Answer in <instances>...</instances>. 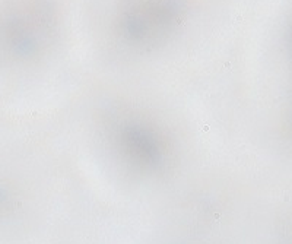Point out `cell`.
I'll list each match as a JSON object with an SVG mask.
<instances>
[{"mask_svg":"<svg viewBox=\"0 0 292 244\" xmlns=\"http://www.w3.org/2000/svg\"><path fill=\"white\" fill-rule=\"evenodd\" d=\"M189 13V0H118L113 32L126 50L146 54L170 44Z\"/></svg>","mask_w":292,"mask_h":244,"instance_id":"1","label":"cell"},{"mask_svg":"<svg viewBox=\"0 0 292 244\" xmlns=\"http://www.w3.org/2000/svg\"><path fill=\"white\" fill-rule=\"evenodd\" d=\"M104 130L117 162L136 171L158 173L174 162V141L168 130L151 116L118 110L107 117Z\"/></svg>","mask_w":292,"mask_h":244,"instance_id":"2","label":"cell"},{"mask_svg":"<svg viewBox=\"0 0 292 244\" xmlns=\"http://www.w3.org/2000/svg\"><path fill=\"white\" fill-rule=\"evenodd\" d=\"M289 129L292 132V110H291V116H289Z\"/></svg>","mask_w":292,"mask_h":244,"instance_id":"3","label":"cell"},{"mask_svg":"<svg viewBox=\"0 0 292 244\" xmlns=\"http://www.w3.org/2000/svg\"><path fill=\"white\" fill-rule=\"evenodd\" d=\"M291 44H292V35H291Z\"/></svg>","mask_w":292,"mask_h":244,"instance_id":"4","label":"cell"}]
</instances>
